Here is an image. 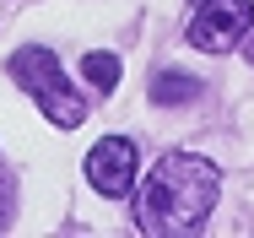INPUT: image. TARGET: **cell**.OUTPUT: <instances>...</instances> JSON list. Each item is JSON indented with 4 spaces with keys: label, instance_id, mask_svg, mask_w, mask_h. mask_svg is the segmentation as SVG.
I'll return each instance as SVG.
<instances>
[{
    "label": "cell",
    "instance_id": "1",
    "mask_svg": "<svg viewBox=\"0 0 254 238\" xmlns=\"http://www.w3.org/2000/svg\"><path fill=\"white\" fill-rule=\"evenodd\" d=\"M216 190H222V168L211 157H190V152H168L157 157L146 184L135 195V228L157 238H179L195 233L211 206H216Z\"/></svg>",
    "mask_w": 254,
    "mask_h": 238
},
{
    "label": "cell",
    "instance_id": "2",
    "mask_svg": "<svg viewBox=\"0 0 254 238\" xmlns=\"http://www.w3.org/2000/svg\"><path fill=\"white\" fill-rule=\"evenodd\" d=\"M11 81L22 87V92L38 97V108H44V119L49 125H60V130H76L81 119H87V97L76 92L70 81H65V71H60V54L44 44H27L11 54Z\"/></svg>",
    "mask_w": 254,
    "mask_h": 238
},
{
    "label": "cell",
    "instance_id": "3",
    "mask_svg": "<svg viewBox=\"0 0 254 238\" xmlns=\"http://www.w3.org/2000/svg\"><path fill=\"white\" fill-rule=\"evenodd\" d=\"M254 33V5L249 0H200L195 22H190V44L205 54H227V49L249 44Z\"/></svg>",
    "mask_w": 254,
    "mask_h": 238
},
{
    "label": "cell",
    "instance_id": "4",
    "mask_svg": "<svg viewBox=\"0 0 254 238\" xmlns=\"http://www.w3.org/2000/svg\"><path fill=\"white\" fill-rule=\"evenodd\" d=\"M135 173H141V157H135V141H125V136H103L87 152V184L108 200H125L135 190Z\"/></svg>",
    "mask_w": 254,
    "mask_h": 238
},
{
    "label": "cell",
    "instance_id": "5",
    "mask_svg": "<svg viewBox=\"0 0 254 238\" xmlns=\"http://www.w3.org/2000/svg\"><path fill=\"white\" fill-rule=\"evenodd\" d=\"M200 92V81L190 76V71H157L152 87H146V97H152L157 108H173V103H190V97Z\"/></svg>",
    "mask_w": 254,
    "mask_h": 238
},
{
    "label": "cell",
    "instance_id": "6",
    "mask_svg": "<svg viewBox=\"0 0 254 238\" xmlns=\"http://www.w3.org/2000/svg\"><path fill=\"white\" fill-rule=\"evenodd\" d=\"M81 71H87V81H92L98 92H114V87H119V54H98V49H92V54L81 60Z\"/></svg>",
    "mask_w": 254,
    "mask_h": 238
},
{
    "label": "cell",
    "instance_id": "7",
    "mask_svg": "<svg viewBox=\"0 0 254 238\" xmlns=\"http://www.w3.org/2000/svg\"><path fill=\"white\" fill-rule=\"evenodd\" d=\"M195 5H200V0H195Z\"/></svg>",
    "mask_w": 254,
    "mask_h": 238
}]
</instances>
